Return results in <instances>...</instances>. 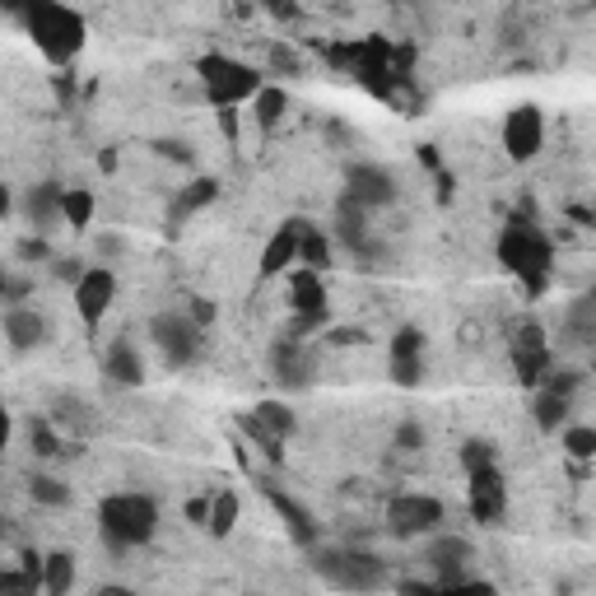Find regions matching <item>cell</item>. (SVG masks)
<instances>
[{"mask_svg": "<svg viewBox=\"0 0 596 596\" xmlns=\"http://www.w3.org/2000/svg\"><path fill=\"white\" fill-rule=\"evenodd\" d=\"M238 429H242V433H248V438H252V443H257L261 452H266V457H271V462H285V443H275V438H271L266 429H257V425H252V415H238Z\"/></svg>", "mask_w": 596, "mask_h": 596, "instance_id": "cell-37", "label": "cell"}, {"mask_svg": "<svg viewBox=\"0 0 596 596\" xmlns=\"http://www.w3.org/2000/svg\"><path fill=\"white\" fill-rule=\"evenodd\" d=\"M564 419H569V401L564 396H555V392H540L536 396V429L540 433H555Z\"/></svg>", "mask_w": 596, "mask_h": 596, "instance_id": "cell-30", "label": "cell"}, {"mask_svg": "<svg viewBox=\"0 0 596 596\" xmlns=\"http://www.w3.org/2000/svg\"><path fill=\"white\" fill-rule=\"evenodd\" d=\"M503 150L513 164H532L536 154L546 150V117H540L536 103H517V108L503 117Z\"/></svg>", "mask_w": 596, "mask_h": 596, "instance_id": "cell-7", "label": "cell"}, {"mask_svg": "<svg viewBox=\"0 0 596 596\" xmlns=\"http://www.w3.org/2000/svg\"><path fill=\"white\" fill-rule=\"evenodd\" d=\"M345 201H355L359 210H382V205H392L396 201V178H392V168H382V164H345Z\"/></svg>", "mask_w": 596, "mask_h": 596, "instance_id": "cell-8", "label": "cell"}, {"mask_svg": "<svg viewBox=\"0 0 596 596\" xmlns=\"http://www.w3.org/2000/svg\"><path fill=\"white\" fill-rule=\"evenodd\" d=\"M331 341H336V345H359L363 331L359 326H331Z\"/></svg>", "mask_w": 596, "mask_h": 596, "instance_id": "cell-42", "label": "cell"}, {"mask_svg": "<svg viewBox=\"0 0 596 596\" xmlns=\"http://www.w3.org/2000/svg\"><path fill=\"white\" fill-rule=\"evenodd\" d=\"M396 448L401 452H419V448H425V425H419V419H401V425H396Z\"/></svg>", "mask_w": 596, "mask_h": 596, "instance_id": "cell-39", "label": "cell"}, {"mask_svg": "<svg viewBox=\"0 0 596 596\" xmlns=\"http://www.w3.org/2000/svg\"><path fill=\"white\" fill-rule=\"evenodd\" d=\"M470 559H476V546H470L466 536H438L429 546V564H433V573H438V583H443V587L466 583Z\"/></svg>", "mask_w": 596, "mask_h": 596, "instance_id": "cell-13", "label": "cell"}, {"mask_svg": "<svg viewBox=\"0 0 596 596\" xmlns=\"http://www.w3.org/2000/svg\"><path fill=\"white\" fill-rule=\"evenodd\" d=\"M112 298H117V275L108 266H90L75 279V312L84 318V326H98L108 318Z\"/></svg>", "mask_w": 596, "mask_h": 596, "instance_id": "cell-11", "label": "cell"}, {"mask_svg": "<svg viewBox=\"0 0 596 596\" xmlns=\"http://www.w3.org/2000/svg\"><path fill=\"white\" fill-rule=\"evenodd\" d=\"M164 154H168V159H187L191 164V150H182V145H172V140H164V145H159Z\"/></svg>", "mask_w": 596, "mask_h": 596, "instance_id": "cell-46", "label": "cell"}, {"mask_svg": "<svg viewBox=\"0 0 596 596\" xmlns=\"http://www.w3.org/2000/svg\"><path fill=\"white\" fill-rule=\"evenodd\" d=\"M289 303H294V318H326V285H322V275L294 266V275H289Z\"/></svg>", "mask_w": 596, "mask_h": 596, "instance_id": "cell-20", "label": "cell"}, {"mask_svg": "<svg viewBox=\"0 0 596 596\" xmlns=\"http://www.w3.org/2000/svg\"><path fill=\"white\" fill-rule=\"evenodd\" d=\"M10 210H14V196H10V187H5V182H0V219H5V215H10Z\"/></svg>", "mask_w": 596, "mask_h": 596, "instance_id": "cell-47", "label": "cell"}, {"mask_svg": "<svg viewBox=\"0 0 596 596\" xmlns=\"http://www.w3.org/2000/svg\"><path fill=\"white\" fill-rule=\"evenodd\" d=\"M215 196H219V182L215 178H196L191 187H182L178 201H172V224L187 219V215H196V210H205V205H215Z\"/></svg>", "mask_w": 596, "mask_h": 596, "instance_id": "cell-27", "label": "cell"}, {"mask_svg": "<svg viewBox=\"0 0 596 596\" xmlns=\"http://www.w3.org/2000/svg\"><path fill=\"white\" fill-rule=\"evenodd\" d=\"M388 527L392 536L410 540V536H429L443 527V503H438L433 494H396L388 503Z\"/></svg>", "mask_w": 596, "mask_h": 596, "instance_id": "cell-9", "label": "cell"}, {"mask_svg": "<svg viewBox=\"0 0 596 596\" xmlns=\"http://www.w3.org/2000/svg\"><path fill=\"white\" fill-rule=\"evenodd\" d=\"M28 443H33V452H38L43 462L61 457V438H57V429H51V419H33V429H28Z\"/></svg>", "mask_w": 596, "mask_h": 596, "instance_id": "cell-34", "label": "cell"}, {"mask_svg": "<svg viewBox=\"0 0 596 596\" xmlns=\"http://www.w3.org/2000/svg\"><path fill=\"white\" fill-rule=\"evenodd\" d=\"M196 75H201V90L215 108H238V103H252L261 94V70L238 61V57H224V51H210V57L196 61Z\"/></svg>", "mask_w": 596, "mask_h": 596, "instance_id": "cell-4", "label": "cell"}, {"mask_svg": "<svg viewBox=\"0 0 596 596\" xmlns=\"http://www.w3.org/2000/svg\"><path fill=\"white\" fill-rule=\"evenodd\" d=\"M271 373H275L279 388H308L312 382V355L303 349V341H294V336L275 341L271 345Z\"/></svg>", "mask_w": 596, "mask_h": 596, "instance_id": "cell-15", "label": "cell"}, {"mask_svg": "<svg viewBox=\"0 0 596 596\" xmlns=\"http://www.w3.org/2000/svg\"><path fill=\"white\" fill-rule=\"evenodd\" d=\"M24 28H28L33 47H38L51 65L75 61L80 47H84V33H90L84 28V14H75L70 5H57V0H38V5H28Z\"/></svg>", "mask_w": 596, "mask_h": 596, "instance_id": "cell-2", "label": "cell"}, {"mask_svg": "<svg viewBox=\"0 0 596 596\" xmlns=\"http://www.w3.org/2000/svg\"><path fill=\"white\" fill-rule=\"evenodd\" d=\"M425 378V331L401 326L392 336V382L396 388H415Z\"/></svg>", "mask_w": 596, "mask_h": 596, "instance_id": "cell-14", "label": "cell"}, {"mask_svg": "<svg viewBox=\"0 0 596 596\" xmlns=\"http://www.w3.org/2000/svg\"><path fill=\"white\" fill-rule=\"evenodd\" d=\"M94 596H135V592H131V587H121V583H112V587H98Z\"/></svg>", "mask_w": 596, "mask_h": 596, "instance_id": "cell-48", "label": "cell"}, {"mask_svg": "<svg viewBox=\"0 0 596 596\" xmlns=\"http://www.w3.org/2000/svg\"><path fill=\"white\" fill-rule=\"evenodd\" d=\"M61 219L70 224V229H90V224H94V196H90V191H84V187H65Z\"/></svg>", "mask_w": 596, "mask_h": 596, "instance_id": "cell-29", "label": "cell"}, {"mask_svg": "<svg viewBox=\"0 0 596 596\" xmlns=\"http://www.w3.org/2000/svg\"><path fill=\"white\" fill-rule=\"evenodd\" d=\"M70 587H75V555L70 550L43 555V596H70Z\"/></svg>", "mask_w": 596, "mask_h": 596, "instance_id": "cell-23", "label": "cell"}, {"mask_svg": "<svg viewBox=\"0 0 596 596\" xmlns=\"http://www.w3.org/2000/svg\"><path fill=\"white\" fill-rule=\"evenodd\" d=\"M51 406H57V410H51V425H80L84 433H90V415H84L90 406H84L80 396H57Z\"/></svg>", "mask_w": 596, "mask_h": 596, "instance_id": "cell-35", "label": "cell"}, {"mask_svg": "<svg viewBox=\"0 0 596 596\" xmlns=\"http://www.w3.org/2000/svg\"><path fill=\"white\" fill-rule=\"evenodd\" d=\"M103 368H108V378L117 388H140V382H145V363H140L131 341H117L108 355H103Z\"/></svg>", "mask_w": 596, "mask_h": 596, "instance_id": "cell-22", "label": "cell"}, {"mask_svg": "<svg viewBox=\"0 0 596 596\" xmlns=\"http://www.w3.org/2000/svg\"><path fill=\"white\" fill-rule=\"evenodd\" d=\"M499 261H503V271H508V275H517L532 294H540V289L550 285L555 248H550V238L540 234L536 224L513 219V224H508V229L499 234Z\"/></svg>", "mask_w": 596, "mask_h": 596, "instance_id": "cell-3", "label": "cell"}, {"mask_svg": "<svg viewBox=\"0 0 596 596\" xmlns=\"http://www.w3.org/2000/svg\"><path fill=\"white\" fill-rule=\"evenodd\" d=\"M569 326H573V336H577V341H592V336H596V294L573 298V308H569Z\"/></svg>", "mask_w": 596, "mask_h": 596, "instance_id": "cell-32", "label": "cell"}, {"mask_svg": "<svg viewBox=\"0 0 596 596\" xmlns=\"http://www.w3.org/2000/svg\"><path fill=\"white\" fill-rule=\"evenodd\" d=\"M513 368H517V378L527 382V388H540L546 373H555L550 341H546V331H540L536 322L517 326V336H513Z\"/></svg>", "mask_w": 596, "mask_h": 596, "instance_id": "cell-10", "label": "cell"}, {"mask_svg": "<svg viewBox=\"0 0 596 596\" xmlns=\"http://www.w3.org/2000/svg\"><path fill=\"white\" fill-rule=\"evenodd\" d=\"M20 257H24V261H43V257H47V242H43V238H24V242H20Z\"/></svg>", "mask_w": 596, "mask_h": 596, "instance_id": "cell-41", "label": "cell"}, {"mask_svg": "<svg viewBox=\"0 0 596 596\" xmlns=\"http://www.w3.org/2000/svg\"><path fill=\"white\" fill-rule=\"evenodd\" d=\"M298 266L312 271V275H322L331 266V238L308 219H303V234H298Z\"/></svg>", "mask_w": 596, "mask_h": 596, "instance_id": "cell-24", "label": "cell"}, {"mask_svg": "<svg viewBox=\"0 0 596 596\" xmlns=\"http://www.w3.org/2000/svg\"><path fill=\"white\" fill-rule=\"evenodd\" d=\"M28 494H33V503H43V508H65L70 489H65L57 476H33V480H28Z\"/></svg>", "mask_w": 596, "mask_h": 596, "instance_id": "cell-33", "label": "cell"}, {"mask_svg": "<svg viewBox=\"0 0 596 596\" xmlns=\"http://www.w3.org/2000/svg\"><path fill=\"white\" fill-rule=\"evenodd\" d=\"M336 242H341V248H349L355 257L378 252L373 229H368V210H359L355 201H345V196H341V205H336Z\"/></svg>", "mask_w": 596, "mask_h": 596, "instance_id": "cell-17", "label": "cell"}, {"mask_svg": "<svg viewBox=\"0 0 596 596\" xmlns=\"http://www.w3.org/2000/svg\"><path fill=\"white\" fill-rule=\"evenodd\" d=\"M150 341L168 368H187L201 355V326L191 322L187 312H159V318L150 322Z\"/></svg>", "mask_w": 596, "mask_h": 596, "instance_id": "cell-6", "label": "cell"}, {"mask_svg": "<svg viewBox=\"0 0 596 596\" xmlns=\"http://www.w3.org/2000/svg\"><path fill=\"white\" fill-rule=\"evenodd\" d=\"M248 415H252V425H257V429H266V433L275 438V443H285V438L298 429L294 410H289V406H279V401H261V406H252Z\"/></svg>", "mask_w": 596, "mask_h": 596, "instance_id": "cell-25", "label": "cell"}, {"mask_svg": "<svg viewBox=\"0 0 596 596\" xmlns=\"http://www.w3.org/2000/svg\"><path fill=\"white\" fill-rule=\"evenodd\" d=\"M24 298L28 294V279H10V275H0V298Z\"/></svg>", "mask_w": 596, "mask_h": 596, "instance_id": "cell-43", "label": "cell"}, {"mask_svg": "<svg viewBox=\"0 0 596 596\" xmlns=\"http://www.w3.org/2000/svg\"><path fill=\"white\" fill-rule=\"evenodd\" d=\"M462 466H466V476L499 466V448L489 443V438H466V443H462Z\"/></svg>", "mask_w": 596, "mask_h": 596, "instance_id": "cell-31", "label": "cell"}, {"mask_svg": "<svg viewBox=\"0 0 596 596\" xmlns=\"http://www.w3.org/2000/svg\"><path fill=\"white\" fill-rule=\"evenodd\" d=\"M312 569L336 592H382L392 583L388 564L368 550H318L312 546Z\"/></svg>", "mask_w": 596, "mask_h": 596, "instance_id": "cell-5", "label": "cell"}, {"mask_svg": "<svg viewBox=\"0 0 596 596\" xmlns=\"http://www.w3.org/2000/svg\"><path fill=\"white\" fill-rule=\"evenodd\" d=\"M238 513H242V503L234 489H219V494H210V517H205V532L210 536H229L238 527Z\"/></svg>", "mask_w": 596, "mask_h": 596, "instance_id": "cell-26", "label": "cell"}, {"mask_svg": "<svg viewBox=\"0 0 596 596\" xmlns=\"http://www.w3.org/2000/svg\"><path fill=\"white\" fill-rule=\"evenodd\" d=\"M298 234H303V219H285L271 234L266 248H261V275H266V279L298 266Z\"/></svg>", "mask_w": 596, "mask_h": 596, "instance_id": "cell-16", "label": "cell"}, {"mask_svg": "<svg viewBox=\"0 0 596 596\" xmlns=\"http://www.w3.org/2000/svg\"><path fill=\"white\" fill-rule=\"evenodd\" d=\"M271 65H275V70H289V75H298V70H303V57H298V51H289L285 43H275V47H271Z\"/></svg>", "mask_w": 596, "mask_h": 596, "instance_id": "cell-40", "label": "cell"}, {"mask_svg": "<svg viewBox=\"0 0 596 596\" xmlns=\"http://www.w3.org/2000/svg\"><path fill=\"white\" fill-rule=\"evenodd\" d=\"M47 336H51V326H47V318L38 308H10L5 312V341H10V349H38V345H47Z\"/></svg>", "mask_w": 596, "mask_h": 596, "instance_id": "cell-19", "label": "cell"}, {"mask_svg": "<svg viewBox=\"0 0 596 596\" xmlns=\"http://www.w3.org/2000/svg\"><path fill=\"white\" fill-rule=\"evenodd\" d=\"M38 592H43V583L33 573H24V569L0 573V596H38Z\"/></svg>", "mask_w": 596, "mask_h": 596, "instance_id": "cell-38", "label": "cell"}, {"mask_svg": "<svg viewBox=\"0 0 596 596\" xmlns=\"http://www.w3.org/2000/svg\"><path fill=\"white\" fill-rule=\"evenodd\" d=\"M266 499H271V508H275V513L285 517V532L298 540V546H303V550H312V546H318L322 527H318V517H312L303 503H294V499L285 494V489H266Z\"/></svg>", "mask_w": 596, "mask_h": 596, "instance_id": "cell-18", "label": "cell"}, {"mask_svg": "<svg viewBox=\"0 0 596 596\" xmlns=\"http://www.w3.org/2000/svg\"><path fill=\"white\" fill-rule=\"evenodd\" d=\"M466 508L476 522H499L508 513V485H503V470L489 466V470H476L466 485Z\"/></svg>", "mask_w": 596, "mask_h": 596, "instance_id": "cell-12", "label": "cell"}, {"mask_svg": "<svg viewBox=\"0 0 596 596\" xmlns=\"http://www.w3.org/2000/svg\"><path fill=\"white\" fill-rule=\"evenodd\" d=\"M61 196H65L61 182H43V187L28 191V196H24V215H28L33 229H51V224H61Z\"/></svg>", "mask_w": 596, "mask_h": 596, "instance_id": "cell-21", "label": "cell"}, {"mask_svg": "<svg viewBox=\"0 0 596 596\" xmlns=\"http://www.w3.org/2000/svg\"><path fill=\"white\" fill-rule=\"evenodd\" d=\"M187 517H191V522H201V527H205V517H210V499H191V503H187Z\"/></svg>", "mask_w": 596, "mask_h": 596, "instance_id": "cell-45", "label": "cell"}, {"mask_svg": "<svg viewBox=\"0 0 596 596\" xmlns=\"http://www.w3.org/2000/svg\"><path fill=\"white\" fill-rule=\"evenodd\" d=\"M98 532L112 555L150 546L154 532H159V503L150 494H108L98 503Z\"/></svg>", "mask_w": 596, "mask_h": 596, "instance_id": "cell-1", "label": "cell"}, {"mask_svg": "<svg viewBox=\"0 0 596 596\" xmlns=\"http://www.w3.org/2000/svg\"><path fill=\"white\" fill-rule=\"evenodd\" d=\"M564 452L573 462H592L596 457V429H587V425L564 429Z\"/></svg>", "mask_w": 596, "mask_h": 596, "instance_id": "cell-36", "label": "cell"}, {"mask_svg": "<svg viewBox=\"0 0 596 596\" xmlns=\"http://www.w3.org/2000/svg\"><path fill=\"white\" fill-rule=\"evenodd\" d=\"M289 112V94L279 90V84H261V94L252 98V117H257V127L261 131H271L279 127V117Z\"/></svg>", "mask_w": 596, "mask_h": 596, "instance_id": "cell-28", "label": "cell"}, {"mask_svg": "<svg viewBox=\"0 0 596 596\" xmlns=\"http://www.w3.org/2000/svg\"><path fill=\"white\" fill-rule=\"evenodd\" d=\"M10 433H14V419L5 406H0V457H5V448H10Z\"/></svg>", "mask_w": 596, "mask_h": 596, "instance_id": "cell-44", "label": "cell"}]
</instances>
